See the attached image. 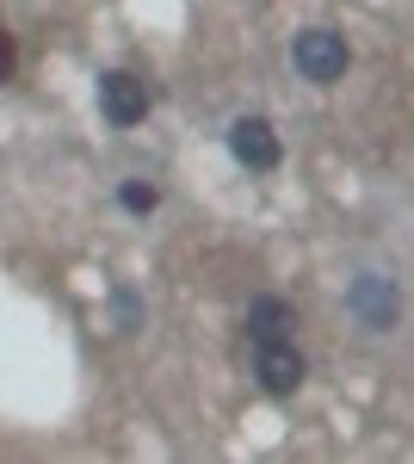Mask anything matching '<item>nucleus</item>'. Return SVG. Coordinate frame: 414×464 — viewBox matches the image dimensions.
<instances>
[{
	"label": "nucleus",
	"instance_id": "obj_1",
	"mask_svg": "<svg viewBox=\"0 0 414 464\" xmlns=\"http://www.w3.org/2000/svg\"><path fill=\"white\" fill-rule=\"evenodd\" d=\"M346 63H352V50H346V37L334 25H310V32L291 37V69L303 81H315V87H334L346 74Z\"/></svg>",
	"mask_w": 414,
	"mask_h": 464
},
{
	"label": "nucleus",
	"instance_id": "obj_2",
	"mask_svg": "<svg viewBox=\"0 0 414 464\" xmlns=\"http://www.w3.org/2000/svg\"><path fill=\"white\" fill-rule=\"evenodd\" d=\"M346 310L359 328H371V334H390L396 322H402V285L390 279V273H359L352 285H346Z\"/></svg>",
	"mask_w": 414,
	"mask_h": 464
},
{
	"label": "nucleus",
	"instance_id": "obj_3",
	"mask_svg": "<svg viewBox=\"0 0 414 464\" xmlns=\"http://www.w3.org/2000/svg\"><path fill=\"white\" fill-rule=\"evenodd\" d=\"M149 106H155V93H149V81L130 69H105L100 74V118L111 124V130H137L142 118H149Z\"/></svg>",
	"mask_w": 414,
	"mask_h": 464
},
{
	"label": "nucleus",
	"instance_id": "obj_4",
	"mask_svg": "<svg viewBox=\"0 0 414 464\" xmlns=\"http://www.w3.org/2000/svg\"><path fill=\"white\" fill-rule=\"evenodd\" d=\"M229 155H236V168H247V174H273L278 161H284V143H278V130L260 111H242L229 124Z\"/></svg>",
	"mask_w": 414,
	"mask_h": 464
},
{
	"label": "nucleus",
	"instance_id": "obj_5",
	"mask_svg": "<svg viewBox=\"0 0 414 464\" xmlns=\"http://www.w3.org/2000/svg\"><path fill=\"white\" fill-rule=\"evenodd\" d=\"M254 378H260L266 396H297V384L310 378V365H303L291 334L284 341H254Z\"/></svg>",
	"mask_w": 414,
	"mask_h": 464
},
{
	"label": "nucleus",
	"instance_id": "obj_6",
	"mask_svg": "<svg viewBox=\"0 0 414 464\" xmlns=\"http://www.w3.org/2000/svg\"><path fill=\"white\" fill-rule=\"evenodd\" d=\"M247 341H284L291 328H297V304L291 297H273V291H260V297H247Z\"/></svg>",
	"mask_w": 414,
	"mask_h": 464
},
{
	"label": "nucleus",
	"instance_id": "obj_7",
	"mask_svg": "<svg viewBox=\"0 0 414 464\" xmlns=\"http://www.w3.org/2000/svg\"><path fill=\"white\" fill-rule=\"evenodd\" d=\"M118 205H124L130 217H155L161 186H155V179H118Z\"/></svg>",
	"mask_w": 414,
	"mask_h": 464
},
{
	"label": "nucleus",
	"instance_id": "obj_8",
	"mask_svg": "<svg viewBox=\"0 0 414 464\" xmlns=\"http://www.w3.org/2000/svg\"><path fill=\"white\" fill-rule=\"evenodd\" d=\"M111 310H118V328H137V322H142V304H137V291H130V285L111 291Z\"/></svg>",
	"mask_w": 414,
	"mask_h": 464
},
{
	"label": "nucleus",
	"instance_id": "obj_9",
	"mask_svg": "<svg viewBox=\"0 0 414 464\" xmlns=\"http://www.w3.org/2000/svg\"><path fill=\"white\" fill-rule=\"evenodd\" d=\"M13 69H19V44H13V32L0 25V81H13Z\"/></svg>",
	"mask_w": 414,
	"mask_h": 464
}]
</instances>
